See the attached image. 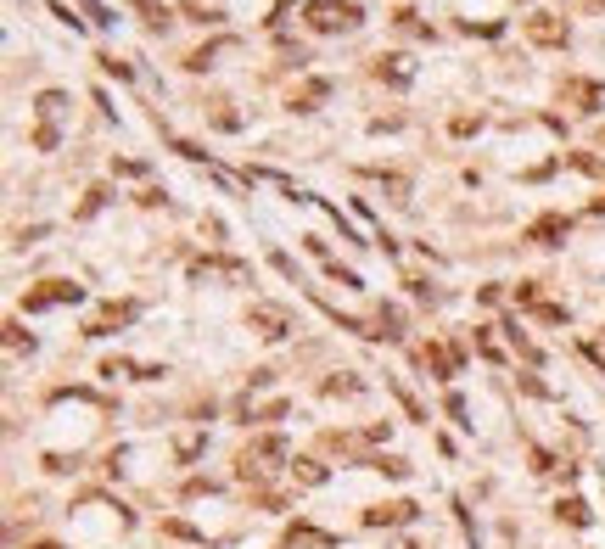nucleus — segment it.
Wrapping results in <instances>:
<instances>
[{
    "instance_id": "nucleus-1",
    "label": "nucleus",
    "mask_w": 605,
    "mask_h": 549,
    "mask_svg": "<svg viewBox=\"0 0 605 549\" xmlns=\"http://www.w3.org/2000/svg\"><path fill=\"white\" fill-rule=\"evenodd\" d=\"M275 466H291V443L281 432H269V437H253V449L241 454L236 477L241 482H264V471H275Z\"/></svg>"
},
{
    "instance_id": "nucleus-2",
    "label": "nucleus",
    "mask_w": 605,
    "mask_h": 549,
    "mask_svg": "<svg viewBox=\"0 0 605 549\" xmlns=\"http://www.w3.org/2000/svg\"><path fill=\"white\" fill-rule=\"evenodd\" d=\"M303 17H308V29H315V34H348V29H359L365 12L353 6V0H308Z\"/></svg>"
},
{
    "instance_id": "nucleus-3",
    "label": "nucleus",
    "mask_w": 605,
    "mask_h": 549,
    "mask_svg": "<svg viewBox=\"0 0 605 549\" xmlns=\"http://www.w3.org/2000/svg\"><path fill=\"white\" fill-rule=\"evenodd\" d=\"M79 298H85V286H73V281H46V286H34L29 298H23V308H29V314H46V308L79 303Z\"/></svg>"
},
{
    "instance_id": "nucleus-4",
    "label": "nucleus",
    "mask_w": 605,
    "mask_h": 549,
    "mask_svg": "<svg viewBox=\"0 0 605 549\" xmlns=\"http://www.w3.org/2000/svg\"><path fill=\"white\" fill-rule=\"evenodd\" d=\"M527 39H533V46L560 51V46L572 39V29H567V17H555V12H533V17H527Z\"/></svg>"
},
{
    "instance_id": "nucleus-5",
    "label": "nucleus",
    "mask_w": 605,
    "mask_h": 549,
    "mask_svg": "<svg viewBox=\"0 0 605 549\" xmlns=\"http://www.w3.org/2000/svg\"><path fill=\"white\" fill-rule=\"evenodd\" d=\"M247 325H253L258 336H269V342H281V336H291V314H286L281 303H253Z\"/></svg>"
},
{
    "instance_id": "nucleus-6",
    "label": "nucleus",
    "mask_w": 605,
    "mask_h": 549,
    "mask_svg": "<svg viewBox=\"0 0 605 549\" xmlns=\"http://www.w3.org/2000/svg\"><path fill=\"white\" fill-rule=\"evenodd\" d=\"M214 274H219V281H231V286H247V281H253V269L236 264V258H197V264H191V281H214Z\"/></svg>"
},
{
    "instance_id": "nucleus-7",
    "label": "nucleus",
    "mask_w": 605,
    "mask_h": 549,
    "mask_svg": "<svg viewBox=\"0 0 605 549\" xmlns=\"http://www.w3.org/2000/svg\"><path fill=\"white\" fill-rule=\"evenodd\" d=\"M567 236H572V219L567 214H544V219L527 224V241H538V247H560Z\"/></svg>"
},
{
    "instance_id": "nucleus-8",
    "label": "nucleus",
    "mask_w": 605,
    "mask_h": 549,
    "mask_svg": "<svg viewBox=\"0 0 605 549\" xmlns=\"http://www.w3.org/2000/svg\"><path fill=\"white\" fill-rule=\"evenodd\" d=\"M560 96H567L577 113H600L605 107V90H600L594 79H567V90H560Z\"/></svg>"
},
{
    "instance_id": "nucleus-9",
    "label": "nucleus",
    "mask_w": 605,
    "mask_h": 549,
    "mask_svg": "<svg viewBox=\"0 0 605 549\" xmlns=\"http://www.w3.org/2000/svg\"><path fill=\"white\" fill-rule=\"evenodd\" d=\"M404 521H415V504L409 499H399V504H370V511H365V527H404Z\"/></svg>"
},
{
    "instance_id": "nucleus-10",
    "label": "nucleus",
    "mask_w": 605,
    "mask_h": 549,
    "mask_svg": "<svg viewBox=\"0 0 605 549\" xmlns=\"http://www.w3.org/2000/svg\"><path fill=\"white\" fill-rule=\"evenodd\" d=\"M130 320H135V303H107V308H101L96 320L85 325V336H107L113 325H130Z\"/></svg>"
},
{
    "instance_id": "nucleus-11",
    "label": "nucleus",
    "mask_w": 605,
    "mask_h": 549,
    "mask_svg": "<svg viewBox=\"0 0 605 549\" xmlns=\"http://www.w3.org/2000/svg\"><path fill=\"white\" fill-rule=\"evenodd\" d=\"M375 79H382V84H399V90H404V84L415 79V62H409V56H375Z\"/></svg>"
},
{
    "instance_id": "nucleus-12",
    "label": "nucleus",
    "mask_w": 605,
    "mask_h": 549,
    "mask_svg": "<svg viewBox=\"0 0 605 549\" xmlns=\"http://www.w3.org/2000/svg\"><path fill=\"white\" fill-rule=\"evenodd\" d=\"M421 359H426V370H432V376H443V382H449V376L460 370V359H466V353H460V348H437V342H432Z\"/></svg>"
},
{
    "instance_id": "nucleus-13",
    "label": "nucleus",
    "mask_w": 605,
    "mask_h": 549,
    "mask_svg": "<svg viewBox=\"0 0 605 549\" xmlns=\"http://www.w3.org/2000/svg\"><path fill=\"white\" fill-rule=\"evenodd\" d=\"M34 113H39V123H46V130H56L62 113H68V96H62V90H46V96L34 101Z\"/></svg>"
},
{
    "instance_id": "nucleus-14",
    "label": "nucleus",
    "mask_w": 605,
    "mask_h": 549,
    "mask_svg": "<svg viewBox=\"0 0 605 549\" xmlns=\"http://www.w3.org/2000/svg\"><path fill=\"white\" fill-rule=\"evenodd\" d=\"M130 6L146 17V29H169V23H174V12L163 6V0H130Z\"/></svg>"
},
{
    "instance_id": "nucleus-15",
    "label": "nucleus",
    "mask_w": 605,
    "mask_h": 549,
    "mask_svg": "<svg viewBox=\"0 0 605 549\" xmlns=\"http://www.w3.org/2000/svg\"><path fill=\"white\" fill-rule=\"evenodd\" d=\"M231 46H236V39H214V46H202V51L185 56V68H191V73H207V68H214V56H219V51H231Z\"/></svg>"
},
{
    "instance_id": "nucleus-16",
    "label": "nucleus",
    "mask_w": 605,
    "mask_h": 549,
    "mask_svg": "<svg viewBox=\"0 0 605 549\" xmlns=\"http://www.w3.org/2000/svg\"><path fill=\"white\" fill-rule=\"evenodd\" d=\"M555 516H560V521H572V527H589V521H594V511H589L583 499H560V504H555Z\"/></svg>"
},
{
    "instance_id": "nucleus-17",
    "label": "nucleus",
    "mask_w": 605,
    "mask_h": 549,
    "mask_svg": "<svg viewBox=\"0 0 605 549\" xmlns=\"http://www.w3.org/2000/svg\"><path fill=\"white\" fill-rule=\"evenodd\" d=\"M291 477H298L303 488H320V482H325V466H320V460H291Z\"/></svg>"
},
{
    "instance_id": "nucleus-18",
    "label": "nucleus",
    "mask_w": 605,
    "mask_h": 549,
    "mask_svg": "<svg viewBox=\"0 0 605 549\" xmlns=\"http://www.w3.org/2000/svg\"><path fill=\"white\" fill-rule=\"evenodd\" d=\"M325 90H331V84H325V79H315V84H303V90H298V96H291V107H298V113H315V101H320Z\"/></svg>"
},
{
    "instance_id": "nucleus-19",
    "label": "nucleus",
    "mask_w": 605,
    "mask_h": 549,
    "mask_svg": "<svg viewBox=\"0 0 605 549\" xmlns=\"http://www.w3.org/2000/svg\"><path fill=\"white\" fill-rule=\"evenodd\" d=\"M286 544H331V533H320V527H308V521H291Z\"/></svg>"
},
{
    "instance_id": "nucleus-20",
    "label": "nucleus",
    "mask_w": 605,
    "mask_h": 549,
    "mask_svg": "<svg viewBox=\"0 0 605 549\" xmlns=\"http://www.w3.org/2000/svg\"><path fill=\"white\" fill-rule=\"evenodd\" d=\"M325 393H331V398H353V393H365V382H359V376H331Z\"/></svg>"
},
{
    "instance_id": "nucleus-21",
    "label": "nucleus",
    "mask_w": 605,
    "mask_h": 549,
    "mask_svg": "<svg viewBox=\"0 0 605 549\" xmlns=\"http://www.w3.org/2000/svg\"><path fill=\"white\" fill-rule=\"evenodd\" d=\"M370 471H382V477H409V460H399V454H382V460H370Z\"/></svg>"
},
{
    "instance_id": "nucleus-22",
    "label": "nucleus",
    "mask_w": 605,
    "mask_h": 549,
    "mask_svg": "<svg viewBox=\"0 0 605 549\" xmlns=\"http://www.w3.org/2000/svg\"><path fill=\"white\" fill-rule=\"evenodd\" d=\"M505 336H510V348H516L521 359H533V365H538V348L527 342V336H521V325H505Z\"/></svg>"
},
{
    "instance_id": "nucleus-23",
    "label": "nucleus",
    "mask_w": 605,
    "mask_h": 549,
    "mask_svg": "<svg viewBox=\"0 0 605 549\" xmlns=\"http://www.w3.org/2000/svg\"><path fill=\"white\" fill-rule=\"evenodd\" d=\"M6 348H12V353H23V348L34 353V336H29L23 325H6Z\"/></svg>"
},
{
    "instance_id": "nucleus-24",
    "label": "nucleus",
    "mask_w": 605,
    "mask_h": 549,
    "mask_svg": "<svg viewBox=\"0 0 605 549\" xmlns=\"http://www.w3.org/2000/svg\"><path fill=\"white\" fill-rule=\"evenodd\" d=\"M533 314H538V320H544V325H567V308H560V303H538Z\"/></svg>"
},
{
    "instance_id": "nucleus-25",
    "label": "nucleus",
    "mask_w": 605,
    "mask_h": 549,
    "mask_svg": "<svg viewBox=\"0 0 605 549\" xmlns=\"http://www.w3.org/2000/svg\"><path fill=\"white\" fill-rule=\"evenodd\" d=\"M516 303H521V308H538V303H544V298H538V281H521V286H516Z\"/></svg>"
},
{
    "instance_id": "nucleus-26",
    "label": "nucleus",
    "mask_w": 605,
    "mask_h": 549,
    "mask_svg": "<svg viewBox=\"0 0 605 549\" xmlns=\"http://www.w3.org/2000/svg\"><path fill=\"white\" fill-rule=\"evenodd\" d=\"M96 62H101L113 79H135V68H130V62H118V56H96Z\"/></svg>"
},
{
    "instance_id": "nucleus-27",
    "label": "nucleus",
    "mask_w": 605,
    "mask_h": 549,
    "mask_svg": "<svg viewBox=\"0 0 605 549\" xmlns=\"http://www.w3.org/2000/svg\"><path fill=\"white\" fill-rule=\"evenodd\" d=\"M382 185L392 191V202H404V197H409V180H404V174H382Z\"/></svg>"
},
{
    "instance_id": "nucleus-28",
    "label": "nucleus",
    "mask_w": 605,
    "mask_h": 549,
    "mask_svg": "<svg viewBox=\"0 0 605 549\" xmlns=\"http://www.w3.org/2000/svg\"><path fill=\"white\" fill-rule=\"evenodd\" d=\"M101 202H107V191H90V197H85V207H79V219H90V214H101Z\"/></svg>"
},
{
    "instance_id": "nucleus-29",
    "label": "nucleus",
    "mask_w": 605,
    "mask_h": 549,
    "mask_svg": "<svg viewBox=\"0 0 605 549\" xmlns=\"http://www.w3.org/2000/svg\"><path fill=\"white\" fill-rule=\"evenodd\" d=\"M533 471H544V477H550V471H560V466H555V454H544V449H533Z\"/></svg>"
},
{
    "instance_id": "nucleus-30",
    "label": "nucleus",
    "mask_w": 605,
    "mask_h": 549,
    "mask_svg": "<svg viewBox=\"0 0 605 549\" xmlns=\"http://www.w3.org/2000/svg\"><path fill=\"white\" fill-rule=\"evenodd\" d=\"M449 130H454V135H476V130H483V118H454Z\"/></svg>"
},
{
    "instance_id": "nucleus-31",
    "label": "nucleus",
    "mask_w": 605,
    "mask_h": 549,
    "mask_svg": "<svg viewBox=\"0 0 605 549\" xmlns=\"http://www.w3.org/2000/svg\"><path fill=\"white\" fill-rule=\"evenodd\" d=\"M34 146H39V152H51V146H56V130H46V123H39V130H34Z\"/></svg>"
},
{
    "instance_id": "nucleus-32",
    "label": "nucleus",
    "mask_w": 605,
    "mask_h": 549,
    "mask_svg": "<svg viewBox=\"0 0 605 549\" xmlns=\"http://www.w3.org/2000/svg\"><path fill=\"white\" fill-rule=\"evenodd\" d=\"M169 533H174V538H191V544H202V533H197V527H185V521H169Z\"/></svg>"
},
{
    "instance_id": "nucleus-33",
    "label": "nucleus",
    "mask_w": 605,
    "mask_h": 549,
    "mask_svg": "<svg viewBox=\"0 0 605 549\" xmlns=\"http://www.w3.org/2000/svg\"><path fill=\"white\" fill-rule=\"evenodd\" d=\"M79 6H85V12L96 17V23H113V17H107V6H101V0H79Z\"/></svg>"
}]
</instances>
